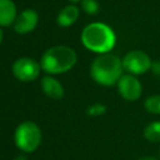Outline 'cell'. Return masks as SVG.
I'll list each match as a JSON object with an SVG mask.
<instances>
[{"instance_id": "cell-1", "label": "cell", "mask_w": 160, "mask_h": 160, "mask_svg": "<svg viewBox=\"0 0 160 160\" xmlns=\"http://www.w3.org/2000/svg\"><path fill=\"white\" fill-rule=\"evenodd\" d=\"M82 45L99 54L109 52L116 41L115 34L110 26L104 22H91L86 25L81 32Z\"/></svg>"}, {"instance_id": "cell-2", "label": "cell", "mask_w": 160, "mask_h": 160, "mask_svg": "<svg viewBox=\"0 0 160 160\" xmlns=\"http://www.w3.org/2000/svg\"><path fill=\"white\" fill-rule=\"evenodd\" d=\"M122 60L112 54H100L91 64V78L100 85L110 86L122 76Z\"/></svg>"}, {"instance_id": "cell-3", "label": "cell", "mask_w": 160, "mask_h": 160, "mask_svg": "<svg viewBox=\"0 0 160 160\" xmlns=\"http://www.w3.org/2000/svg\"><path fill=\"white\" fill-rule=\"evenodd\" d=\"M76 62L75 51L65 45H58L48 49L40 61V66L49 74H62L69 71Z\"/></svg>"}, {"instance_id": "cell-4", "label": "cell", "mask_w": 160, "mask_h": 160, "mask_svg": "<svg viewBox=\"0 0 160 160\" xmlns=\"http://www.w3.org/2000/svg\"><path fill=\"white\" fill-rule=\"evenodd\" d=\"M40 142H41V131L35 122L25 121L16 128L15 144L20 150L25 152H32L38 149Z\"/></svg>"}, {"instance_id": "cell-5", "label": "cell", "mask_w": 160, "mask_h": 160, "mask_svg": "<svg viewBox=\"0 0 160 160\" xmlns=\"http://www.w3.org/2000/svg\"><path fill=\"white\" fill-rule=\"evenodd\" d=\"M151 59L141 50H131L122 59V68L131 75H141L151 69Z\"/></svg>"}, {"instance_id": "cell-6", "label": "cell", "mask_w": 160, "mask_h": 160, "mask_svg": "<svg viewBox=\"0 0 160 160\" xmlns=\"http://www.w3.org/2000/svg\"><path fill=\"white\" fill-rule=\"evenodd\" d=\"M40 65L30 58H20L12 65V74L18 80L32 81L39 76Z\"/></svg>"}, {"instance_id": "cell-7", "label": "cell", "mask_w": 160, "mask_h": 160, "mask_svg": "<svg viewBox=\"0 0 160 160\" xmlns=\"http://www.w3.org/2000/svg\"><path fill=\"white\" fill-rule=\"evenodd\" d=\"M120 95L128 101H136L142 92L140 81L134 75H122L118 81Z\"/></svg>"}, {"instance_id": "cell-8", "label": "cell", "mask_w": 160, "mask_h": 160, "mask_svg": "<svg viewBox=\"0 0 160 160\" xmlns=\"http://www.w3.org/2000/svg\"><path fill=\"white\" fill-rule=\"evenodd\" d=\"M38 20V12L32 9H26L16 18L14 22V30L18 34H28L36 28Z\"/></svg>"}, {"instance_id": "cell-9", "label": "cell", "mask_w": 160, "mask_h": 160, "mask_svg": "<svg viewBox=\"0 0 160 160\" xmlns=\"http://www.w3.org/2000/svg\"><path fill=\"white\" fill-rule=\"evenodd\" d=\"M16 20V6L12 0H0V26H9Z\"/></svg>"}, {"instance_id": "cell-10", "label": "cell", "mask_w": 160, "mask_h": 160, "mask_svg": "<svg viewBox=\"0 0 160 160\" xmlns=\"http://www.w3.org/2000/svg\"><path fill=\"white\" fill-rule=\"evenodd\" d=\"M41 86H42L44 92L49 98H51L54 100H59L64 95V88H62V85L56 79H54V78H50V76L42 78Z\"/></svg>"}, {"instance_id": "cell-11", "label": "cell", "mask_w": 160, "mask_h": 160, "mask_svg": "<svg viewBox=\"0 0 160 160\" xmlns=\"http://www.w3.org/2000/svg\"><path fill=\"white\" fill-rule=\"evenodd\" d=\"M79 18V9L78 6L75 5H68L65 6L58 15V24L60 26H64V28H68L70 25H72Z\"/></svg>"}, {"instance_id": "cell-12", "label": "cell", "mask_w": 160, "mask_h": 160, "mask_svg": "<svg viewBox=\"0 0 160 160\" xmlns=\"http://www.w3.org/2000/svg\"><path fill=\"white\" fill-rule=\"evenodd\" d=\"M144 136L150 142L160 141V121H152L144 129Z\"/></svg>"}, {"instance_id": "cell-13", "label": "cell", "mask_w": 160, "mask_h": 160, "mask_svg": "<svg viewBox=\"0 0 160 160\" xmlns=\"http://www.w3.org/2000/svg\"><path fill=\"white\" fill-rule=\"evenodd\" d=\"M145 109L150 114L160 115V95H152L149 96L145 100Z\"/></svg>"}, {"instance_id": "cell-14", "label": "cell", "mask_w": 160, "mask_h": 160, "mask_svg": "<svg viewBox=\"0 0 160 160\" xmlns=\"http://www.w3.org/2000/svg\"><path fill=\"white\" fill-rule=\"evenodd\" d=\"M81 8L89 15H94L99 11V4L96 0H81Z\"/></svg>"}, {"instance_id": "cell-15", "label": "cell", "mask_w": 160, "mask_h": 160, "mask_svg": "<svg viewBox=\"0 0 160 160\" xmlns=\"http://www.w3.org/2000/svg\"><path fill=\"white\" fill-rule=\"evenodd\" d=\"M89 115H94V116H98V115H102L106 112V106L102 105V104H94L91 105L90 108H88V111H86Z\"/></svg>"}, {"instance_id": "cell-16", "label": "cell", "mask_w": 160, "mask_h": 160, "mask_svg": "<svg viewBox=\"0 0 160 160\" xmlns=\"http://www.w3.org/2000/svg\"><path fill=\"white\" fill-rule=\"evenodd\" d=\"M151 69H152V72H154L155 75L160 76V61H155V62H152Z\"/></svg>"}, {"instance_id": "cell-17", "label": "cell", "mask_w": 160, "mask_h": 160, "mask_svg": "<svg viewBox=\"0 0 160 160\" xmlns=\"http://www.w3.org/2000/svg\"><path fill=\"white\" fill-rule=\"evenodd\" d=\"M14 160H28L25 156H22V155H19V156H16Z\"/></svg>"}, {"instance_id": "cell-18", "label": "cell", "mask_w": 160, "mask_h": 160, "mask_svg": "<svg viewBox=\"0 0 160 160\" xmlns=\"http://www.w3.org/2000/svg\"><path fill=\"white\" fill-rule=\"evenodd\" d=\"M139 160H156V159H154V158H149V156H146V158H141V159H139Z\"/></svg>"}, {"instance_id": "cell-19", "label": "cell", "mask_w": 160, "mask_h": 160, "mask_svg": "<svg viewBox=\"0 0 160 160\" xmlns=\"http://www.w3.org/2000/svg\"><path fill=\"white\" fill-rule=\"evenodd\" d=\"M1 40H2V30L0 29V42H1Z\"/></svg>"}, {"instance_id": "cell-20", "label": "cell", "mask_w": 160, "mask_h": 160, "mask_svg": "<svg viewBox=\"0 0 160 160\" xmlns=\"http://www.w3.org/2000/svg\"><path fill=\"white\" fill-rule=\"evenodd\" d=\"M69 1H72V2H78V1H80V0H69Z\"/></svg>"}, {"instance_id": "cell-21", "label": "cell", "mask_w": 160, "mask_h": 160, "mask_svg": "<svg viewBox=\"0 0 160 160\" xmlns=\"http://www.w3.org/2000/svg\"><path fill=\"white\" fill-rule=\"evenodd\" d=\"M159 156H160V150H159Z\"/></svg>"}]
</instances>
